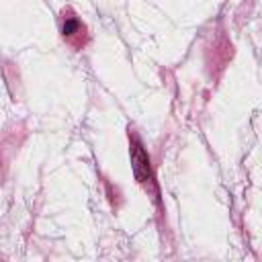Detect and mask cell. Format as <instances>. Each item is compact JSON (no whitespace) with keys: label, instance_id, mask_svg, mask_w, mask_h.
<instances>
[{"label":"cell","instance_id":"cell-1","mask_svg":"<svg viewBox=\"0 0 262 262\" xmlns=\"http://www.w3.org/2000/svg\"><path fill=\"white\" fill-rule=\"evenodd\" d=\"M131 164H133V174L139 182H147L149 180V158L147 154L143 151L141 143L139 141H133V147H131Z\"/></svg>","mask_w":262,"mask_h":262},{"label":"cell","instance_id":"cell-2","mask_svg":"<svg viewBox=\"0 0 262 262\" xmlns=\"http://www.w3.org/2000/svg\"><path fill=\"white\" fill-rule=\"evenodd\" d=\"M76 29H78V20H74V18H68V20L63 23V35H72Z\"/></svg>","mask_w":262,"mask_h":262}]
</instances>
